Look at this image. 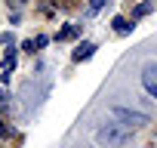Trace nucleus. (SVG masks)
I'll return each mask as SVG.
<instances>
[{"label":"nucleus","mask_w":157,"mask_h":148,"mask_svg":"<svg viewBox=\"0 0 157 148\" xmlns=\"http://www.w3.org/2000/svg\"><path fill=\"white\" fill-rule=\"evenodd\" d=\"M129 139H132V130L123 127L120 120H108V123H102V127L96 130V142H99L102 148H123Z\"/></svg>","instance_id":"obj_1"},{"label":"nucleus","mask_w":157,"mask_h":148,"mask_svg":"<svg viewBox=\"0 0 157 148\" xmlns=\"http://www.w3.org/2000/svg\"><path fill=\"white\" fill-rule=\"evenodd\" d=\"M111 117H114V120H120V123H123V127H129V130H139V127H145V123H148V114L132 111V108H123V105H114V108H111Z\"/></svg>","instance_id":"obj_2"},{"label":"nucleus","mask_w":157,"mask_h":148,"mask_svg":"<svg viewBox=\"0 0 157 148\" xmlns=\"http://www.w3.org/2000/svg\"><path fill=\"white\" fill-rule=\"evenodd\" d=\"M142 87H145V93L151 99H157V59L142 68Z\"/></svg>","instance_id":"obj_3"},{"label":"nucleus","mask_w":157,"mask_h":148,"mask_svg":"<svg viewBox=\"0 0 157 148\" xmlns=\"http://www.w3.org/2000/svg\"><path fill=\"white\" fill-rule=\"evenodd\" d=\"M93 53H96V43L83 40V43H77V49L71 53V59H74V62H86V59H93Z\"/></svg>","instance_id":"obj_4"},{"label":"nucleus","mask_w":157,"mask_h":148,"mask_svg":"<svg viewBox=\"0 0 157 148\" xmlns=\"http://www.w3.org/2000/svg\"><path fill=\"white\" fill-rule=\"evenodd\" d=\"M13 68H16V49H13V43H10V49H6V56H3V74H13Z\"/></svg>","instance_id":"obj_5"},{"label":"nucleus","mask_w":157,"mask_h":148,"mask_svg":"<svg viewBox=\"0 0 157 148\" xmlns=\"http://www.w3.org/2000/svg\"><path fill=\"white\" fill-rule=\"evenodd\" d=\"M77 34H80V25H68V28L59 31V40H74Z\"/></svg>","instance_id":"obj_6"},{"label":"nucleus","mask_w":157,"mask_h":148,"mask_svg":"<svg viewBox=\"0 0 157 148\" xmlns=\"http://www.w3.org/2000/svg\"><path fill=\"white\" fill-rule=\"evenodd\" d=\"M111 25H114V31H117V34H129V31H132V25H129V22H126L123 16H117V19H114Z\"/></svg>","instance_id":"obj_7"},{"label":"nucleus","mask_w":157,"mask_h":148,"mask_svg":"<svg viewBox=\"0 0 157 148\" xmlns=\"http://www.w3.org/2000/svg\"><path fill=\"white\" fill-rule=\"evenodd\" d=\"M148 13H154V3H151V0H145V3H139V6H136L132 19H142V16H148Z\"/></svg>","instance_id":"obj_8"},{"label":"nucleus","mask_w":157,"mask_h":148,"mask_svg":"<svg viewBox=\"0 0 157 148\" xmlns=\"http://www.w3.org/2000/svg\"><path fill=\"white\" fill-rule=\"evenodd\" d=\"M105 6V0H90V13H99Z\"/></svg>","instance_id":"obj_9"},{"label":"nucleus","mask_w":157,"mask_h":148,"mask_svg":"<svg viewBox=\"0 0 157 148\" xmlns=\"http://www.w3.org/2000/svg\"><path fill=\"white\" fill-rule=\"evenodd\" d=\"M6 102H10V96H6V93H0V111L6 108Z\"/></svg>","instance_id":"obj_10"},{"label":"nucleus","mask_w":157,"mask_h":148,"mask_svg":"<svg viewBox=\"0 0 157 148\" xmlns=\"http://www.w3.org/2000/svg\"><path fill=\"white\" fill-rule=\"evenodd\" d=\"M10 133H13V130H10V127H6L3 120H0V136H10Z\"/></svg>","instance_id":"obj_11"}]
</instances>
